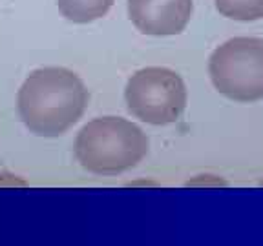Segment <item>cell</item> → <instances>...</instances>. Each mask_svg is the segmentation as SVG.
I'll use <instances>...</instances> for the list:
<instances>
[{"instance_id": "3", "label": "cell", "mask_w": 263, "mask_h": 246, "mask_svg": "<svg viewBox=\"0 0 263 246\" xmlns=\"http://www.w3.org/2000/svg\"><path fill=\"white\" fill-rule=\"evenodd\" d=\"M214 88L236 102L263 98V38L236 37L214 49L209 60Z\"/></svg>"}, {"instance_id": "4", "label": "cell", "mask_w": 263, "mask_h": 246, "mask_svg": "<svg viewBox=\"0 0 263 246\" xmlns=\"http://www.w3.org/2000/svg\"><path fill=\"white\" fill-rule=\"evenodd\" d=\"M186 86L168 68H144L124 88L126 108L136 119L154 126L172 124L186 108Z\"/></svg>"}, {"instance_id": "7", "label": "cell", "mask_w": 263, "mask_h": 246, "mask_svg": "<svg viewBox=\"0 0 263 246\" xmlns=\"http://www.w3.org/2000/svg\"><path fill=\"white\" fill-rule=\"evenodd\" d=\"M219 15L239 22L263 18V0H214Z\"/></svg>"}, {"instance_id": "1", "label": "cell", "mask_w": 263, "mask_h": 246, "mask_svg": "<svg viewBox=\"0 0 263 246\" xmlns=\"http://www.w3.org/2000/svg\"><path fill=\"white\" fill-rule=\"evenodd\" d=\"M88 90L66 68L35 70L16 95L21 120L39 137H59L79 122L88 106Z\"/></svg>"}, {"instance_id": "2", "label": "cell", "mask_w": 263, "mask_h": 246, "mask_svg": "<svg viewBox=\"0 0 263 246\" xmlns=\"http://www.w3.org/2000/svg\"><path fill=\"white\" fill-rule=\"evenodd\" d=\"M148 137L137 124L121 117H101L82 126L75 139V157L95 175H117L141 162Z\"/></svg>"}, {"instance_id": "6", "label": "cell", "mask_w": 263, "mask_h": 246, "mask_svg": "<svg viewBox=\"0 0 263 246\" xmlns=\"http://www.w3.org/2000/svg\"><path fill=\"white\" fill-rule=\"evenodd\" d=\"M111 6L114 0H57L62 16L77 24H88L103 18Z\"/></svg>"}, {"instance_id": "5", "label": "cell", "mask_w": 263, "mask_h": 246, "mask_svg": "<svg viewBox=\"0 0 263 246\" xmlns=\"http://www.w3.org/2000/svg\"><path fill=\"white\" fill-rule=\"evenodd\" d=\"M192 11V0H128L132 24L152 37L179 35L190 22Z\"/></svg>"}]
</instances>
